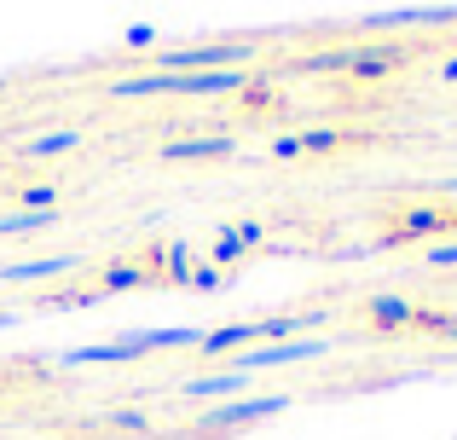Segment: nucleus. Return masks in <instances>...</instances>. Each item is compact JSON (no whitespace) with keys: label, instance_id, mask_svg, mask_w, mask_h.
<instances>
[{"label":"nucleus","instance_id":"f257e3e1","mask_svg":"<svg viewBox=\"0 0 457 440\" xmlns=\"http://www.w3.org/2000/svg\"><path fill=\"white\" fill-rule=\"evenodd\" d=\"M162 76H209V70H249L261 58L255 41H203V46H179V53H151Z\"/></svg>","mask_w":457,"mask_h":440},{"label":"nucleus","instance_id":"f03ea898","mask_svg":"<svg viewBox=\"0 0 457 440\" xmlns=\"http://www.w3.org/2000/svg\"><path fill=\"white\" fill-rule=\"evenodd\" d=\"M336 336H295V342H261V348H244L232 360L237 377L249 371H278V365H302V360H319V353H330Z\"/></svg>","mask_w":457,"mask_h":440},{"label":"nucleus","instance_id":"7ed1b4c3","mask_svg":"<svg viewBox=\"0 0 457 440\" xmlns=\"http://www.w3.org/2000/svg\"><path fill=\"white\" fill-rule=\"evenodd\" d=\"M278 411H290V394H237V400H220L214 411H203L197 429L220 435V429H244L255 418H278Z\"/></svg>","mask_w":457,"mask_h":440},{"label":"nucleus","instance_id":"20e7f679","mask_svg":"<svg viewBox=\"0 0 457 440\" xmlns=\"http://www.w3.org/2000/svg\"><path fill=\"white\" fill-rule=\"evenodd\" d=\"M151 342L145 330L139 336H116V342H87V348H64L53 365H64V371H76V365H122V360H145Z\"/></svg>","mask_w":457,"mask_h":440},{"label":"nucleus","instance_id":"39448f33","mask_svg":"<svg viewBox=\"0 0 457 440\" xmlns=\"http://www.w3.org/2000/svg\"><path fill=\"white\" fill-rule=\"evenodd\" d=\"M81 255H41V261H12L0 267V284H35V278H58V272H76Z\"/></svg>","mask_w":457,"mask_h":440},{"label":"nucleus","instance_id":"423d86ee","mask_svg":"<svg viewBox=\"0 0 457 440\" xmlns=\"http://www.w3.org/2000/svg\"><path fill=\"white\" fill-rule=\"evenodd\" d=\"M244 388H249V377L220 371V377H191V383H179L174 400H237Z\"/></svg>","mask_w":457,"mask_h":440},{"label":"nucleus","instance_id":"0eeeda50","mask_svg":"<svg viewBox=\"0 0 457 440\" xmlns=\"http://www.w3.org/2000/svg\"><path fill=\"white\" fill-rule=\"evenodd\" d=\"M232 139L226 134H203V139H168L162 145V162H197V157H232Z\"/></svg>","mask_w":457,"mask_h":440},{"label":"nucleus","instance_id":"6e6552de","mask_svg":"<svg viewBox=\"0 0 457 440\" xmlns=\"http://www.w3.org/2000/svg\"><path fill=\"white\" fill-rule=\"evenodd\" d=\"M359 313L365 319H377V325H417V307L405 302V295H365V302H359Z\"/></svg>","mask_w":457,"mask_h":440},{"label":"nucleus","instance_id":"1a4fd4ad","mask_svg":"<svg viewBox=\"0 0 457 440\" xmlns=\"http://www.w3.org/2000/svg\"><path fill=\"white\" fill-rule=\"evenodd\" d=\"M76 145H81V134H70V128H58V134H35L29 145H18V157L41 162V157H64V151H76Z\"/></svg>","mask_w":457,"mask_h":440},{"label":"nucleus","instance_id":"9d476101","mask_svg":"<svg viewBox=\"0 0 457 440\" xmlns=\"http://www.w3.org/2000/svg\"><path fill=\"white\" fill-rule=\"evenodd\" d=\"M58 215L53 209H18V215H0V237H12V232H46Z\"/></svg>","mask_w":457,"mask_h":440},{"label":"nucleus","instance_id":"9b49d317","mask_svg":"<svg viewBox=\"0 0 457 440\" xmlns=\"http://www.w3.org/2000/svg\"><path fill=\"white\" fill-rule=\"evenodd\" d=\"M417 232H446V215H440V209H411L405 226H400V237H417Z\"/></svg>","mask_w":457,"mask_h":440},{"label":"nucleus","instance_id":"f8f14e48","mask_svg":"<svg viewBox=\"0 0 457 440\" xmlns=\"http://www.w3.org/2000/svg\"><path fill=\"white\" fill-rule=\"evenodd\" d=\"M244 249H249V244L237 237V226H220V237H214V267H232Z\"/></svg>","mask_w":457,"mask_h":440},{"label":"nucleus","instance_id":"ddd939ff","mask_svg":"<svg viewBox=\"0 0 457 440\" xmlns=\"http://www.w3.org/2000/svg\"><path fill=\"white\" fill-rule=\"evenodd\" d=\"M145 342L151 348H197L203 330H145Z\"/></svg>","mask_w":457,"mask_h":440},{"label":"nucleus","instance_id":"4468645a","mask_svg":"<svg viewBox=\"0 0 457 440\" xmlns=\"http://www.w3.org/2000/svg\"><path fill=\"white\" fill-rule=\"evenodd\" d=\"M134 284H145V267H111L99 290H134Z\"/></svg>","mask_w":457,"mask_h":440},{"label":"nucleus","instance_id":"2eb2a0df","mask_svg":"<svg viewBox=\"0 0 457 440\" xmlns=\"http://www.w3.org/2000/svg\"><path fill=\"white\" fill-rule=\"evenodd\" d=\"M23 209H53L58 203V186H29V192H18Z\"/></svg>","mask_w":457,"mask_h":440},{"label":"nucleus","instance_id":"dca6fc26","mask_svg":"<svg viewBox=\"0 0 457 440\" xmlns=\"http://www.w3.org/2000/svg\"><path fill=\"white\" fill-rule=\"evenodd\" d=\"M168 278H174V284H191V255L179 244H174V255H168Z\"/></svg>","mask_w":457,"mask_h":440},{"label":"nucleus","instance_id":"f3484780","mask_svg":"<svg viewBox=\"0 0 457 440\" xmlns=\"http://www.w3.org/2000/svg\"><path fill=\"white\" fill-rule=\"evenodd\" d=\"M295 145H302V151H336V145H342V139H336L330 128H319V134H302V139H295Z\"/></svg>","mask_w":457,"mask_h":440},{"label":"nucleus","instance_id":"a211bd4d","mask_svg":"<svg viewBox=\"0 0 457 440\" xmlns=\"http://www.w3.org/2000/svg\"><path fill=\"white\" fill-rule=\"evenodd\" d=\"M191 290H220V267H191Z\"/></svg>","mask_w":457,"mask_h":440},{"label":"nucleus","instance_id":"6ab92c4d","mask_svg":"<svg viewBox=\"0 0 457 440\" xmlns=\"http://www.w3.org/2000/svg\"><path fill=\"white\" fill-rule=\"evenodd\" d=\"M428 261H435V267H457V244H435V249H428Z\"/></svg>","mask_w":457,"mask_h":440},{"label":"nucleus","instance_id":"aec40b11","mask_svg":"<svg viewBox=\"0 0 457 440\" xmlns=\"http://www.w3.org/2000/svg\"><path fill=\"white\" fill-rule=\"evenodd\" d=\"M151 41H156L151 23H134V29H128V46H151Z\"/></svg>","mask_w":457,"mask_h":440},{"label":"nucleus","instance_id":"412c9836","mask_svg":"<svg viewBox=\"0 0 457 440\" xmlns=\"http://www.w3.org/2000/svg\"><path fill=\"white\" fill-rule=\"evenodd\" d=\"M237 237H244V244H267V226H255V220H244V226H237Z\"/></svg>","mask_w":457,"mask_h":440},{"label":"nucleus","instance_id":"4be33fe9","mask_svg":"<svg viewBox=\"0 0 457 440\" xmlns=\"http://www.w3.org/2000/svg\"><path fill=\"white\" fill-rule=\"evenodd\" d=\"M111 423H122V429H145V411H116Z\"/></svg>","mask_w":457,"mask_h":440},{"label":"nucleus","instance_id":"5701e85b","mask_svg":"<svg viewBox=\"0 0 457 440\" xmlns=\"http://www.w3.org/2000/svg\"><path fill=\"white\" fill-rule=\"evenodd\" d=\"M440 81H457V53H452V58H440Z\"/></svg>","mask_w":457,"mask_h":440},{"label":"nucleus","instance_id":"b1692460","mask_svg":"<svg viewBox=\"0 0 457 440\" xmlns=\"http://www.w3.org/2000/svg\"><path fill=\"white\" fill-rule=\"evenodd\" d=\"M446 342H452V348H457V325H446Z\"/></svg>","mask_w":457,"mask_h":440},{"label":"nucleus","instance_id":"393cba45","mask_svg":"<svg viewBox=\"0 0 457 440\" xmlns=\"http://www.w3.org/2000/svg\"><path fill=\"white\" fill-rule=\"evenodd\" d=\"M440 192H457V174H452V180H446V186H440Z\"/></svg>","mask_w":457,"mask_h":440}]
</instances>
